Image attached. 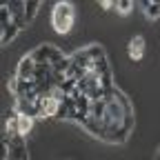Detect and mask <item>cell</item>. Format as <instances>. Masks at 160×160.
Listing matches in <instances>:
<instances>
[{"label": "cell", "mask_w": 160, "mask_h": 160, "mask_svg": "<svg viewBox=\"0 0 160 160\" xmlns=\"http://www.w3.org/2000/svg\"><path fill=\"white\" fill-rule=\"evenodd\" d=\"M76 22V9L71 2H56L51 11V27L58 33H69Z\"/></svg>", "instance_id": "1"}, {"label": "cell", "mask_w": 160, "mask_h": 160, "mask_svg": "<svg viewBox=\"0 0 160 160\" xmlns=\"http://www.w3.org/2000/svg\"><path fill=\"white\" fill-rule=\"evenodd\" d=\"M31 56H33V60L38 65H56L58 60H62L65 58V53L60 51L56 45H40L36 51H31Z\"/></svg>", "instance_id": "2"}, {"label": "cell", "mask_w": 160, "mask_h": 160, "mask_svg": "<svg viewBox=\"0 0 160 160\" xmlns=\"http://www.w3.org/2000/svg\"><path fill=\"white\" fill-rule=\"evenodd\" d=\"M36 71H38V62L33 60L31 53H27V56L18 62L16 78H18V80H36Z\"/></svg>", "instance_id": "3"}, {"label": "cell", "mask_w": 160, "mask_h": 160, "mask_svg": "<svg viewBox=\"0 0 160 160\" xmlns=\"http://www.w3.org/2000/svg\"><path fill=\"white\" fill-rule=\"evenodd\" d=\"M127 56H129V60H133V62H140V60H142V56H145V38L142 36H133L129 40Z\"/></svg>", "instance_id": "4"}, {"label": "cell", "mask_w": 160, "mask_h": 160, "mask_svg": "<svg viewBox=\"0 0 160 160\" xmlns=\"http://www.w3.org/2000/svg\"><path fill=\"white\" fill-rule=\"evenodd\" d=\"M7 7H9V11H11L13 22H16L20 29L29 25V22H27V2H7Z\"/></svg>", "instance_id": "5"}, {"label": "cell", "mask_w": 160, "mask_h": 160, "mask_svg": "<svg viewBox=\"0 0 160 160\" xmlns=\"http://www.w3.org/2000/svg\"><path fill=\"white\" fill-rule=\"evenodd\" d=\"M9 145H11V160H27V147L22 136L9 140Z\"/></svg>", "instance_id": "6"}, {"label": "cell", "mask_w": 160, "mask_h": 160, "mask_svg": "<svg viewBox=\"0 0 160 160\" xmlns=\"http://www.w3.org/2000/svg\"><path fill=\"white\" fill-rule=\"evenodd\" d=\"M0 31H2V36H0V45H9L11 40L16 38V33L20 31V27L16 22H9V25H0Z\"/></svg>", "instance_id": "7"}, {"label": "cell", "mask_w": 160, "mask_h": 160, "mask_svg": "<svg viewBox=\"0 0 160 160\" xmlns=\"http://www.w3.org/2000/svg\"><path fill=\"white\" fill-rule=\"evenodd\" d=\"M140 7L145 9V16H147L149 20L160 18V0H156V2H151V0H142V2H140Z\"/></svg>", "instance_id": "8"}, {"label": "cell", "mask_w": 160, "mask_h": 160, "mask_svg": "<svg viewBox=\"0 0 160 160\" xmlns=\"http://www.w3.org/2000/svg\"><path fill=\"white\" fill-rule=\"evenodd\" d=\"M33 120L36 118H29V116H22L20 113V118H18V131H20V136H29V131L33 129Z\"/></svg>", "instance_id": "9"}, {"label": "cell", "mask_w": 160, "mask_h": 160, "mask_svg": "<svg viewBox=\"0 0 160 160\" xmlns=\"http://www.w3.org/2000/svg\"><path fill=\"white\" fill-rule=\"evenodd\" d=\"M131 9H133V2H131V0H118V2H116V11H118L120 16H127Z\"/></svg>", "instance_id": "10"}, {"label": "cell", "mask_w": 160, "mask_h": 160, "mask_svg": "<svg viewBox=\"0 0 160 160\" xmlns=\"http://www.w3.org/2000/svg\"><path fill=\"white\" fill-rule=\"evenodd\" d=\"M38 9H40V2H38V0H31V2H27V22H29V25L33 22V18H36Z\"/></svg>", "instance_id": "11"}, {"label": "cell", "mask_w": 160, "mask_h": 160, "mask_svg": "<svg viewBox=\"0 0 160 160\" xmlns=\"http://www.w3.org/2000/svg\"><path fill=\"white\" fill-rule=\"evenodd\" d=\"M100 7H102V9H116V2H111V0H102Z\"/></svg>", "instance_id": "12"}, {"label": "cell", "mask_w": 160, "mask_h": 160, "mask_svg": "<svg viewBox=\"0 0 160 160\" xmlns=\"http://www.w3.org/2000/svg\"><path fill=\"white\" fill-rule=\"evenodd\" d=\"M156 160H160V149H158V158H156Z\"/></svg>", "instance_id": "13"}]
</instances>
